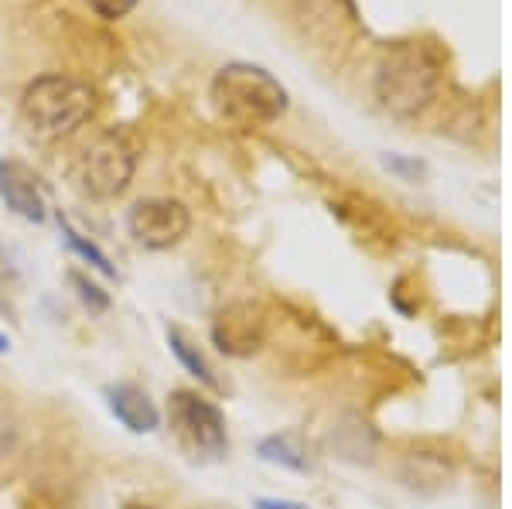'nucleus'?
<instances>
[{"label":"nucleus","instance_id":"obj_2","mask_svg":"<svg viewBox=\"0 0 512 509\" xmlns=\"http://www.w3.org/2000/svg\"><path fill=\"white\" fill-rule=\"evenodd\" d=\"M441 86V59L424 41H400L376 69V100L393 117H417Z\"/></svg>","mask_w":512,"mask_h":509},{"label":"nucleus","instance_id":"obj_14","mask_svg":"<svg viewBox=\"0 0 512 509\" xmlns=\"http://www.w3.org/2000/svg\"><path fill=\"white\" fill-rule=\"evenodd\" d=\"M86 4H89V11H93L96 18L120 21V18H127V14L134 11L137 0H86Z\"/></svg>","mask_w":512,"mask_h":509},{"label":"nucleus","instance_id":"obj_12","mask_svg":"<svg viewBox=\"0 0 512 509\" xmlns=\"http://www.w3.org/2000/svg\"><path fill=\"white\" fill-rule=\"evenodd\" d=\"M59 223H62L65 243H69V246H72V250H76V253H79V257H82V260H89V264H93V267L99 270V274H106V277H117V270H113V264H110V260H106V253H103V250H99V246H96V243L82 240V236H79V233H76V229H72L69 223H65V219H59Z\"/></svg>","mask_w":512,"mask_h":509},{"label":"nucleus","instance_id":"obj_7","mask_svg":"<svg viewBox=\"0 0 512 509\" xmlns=\"http://www.w3.org/2000/svg\"><path fill=\"white\" fill-rule=\"evenodd\" d=\"M212 342H216L219 352L236 359H246L253 352L263 349L267 342V318H263V308L253 305V301H233L212 318Z\"/></svg>","mask_w":512,"mask_h":509},{"label":"nucleus","instance_id":"obj_8","mask_svg":"<svg viewBox=\"0 0 512 509\" xmlns=\"http://www.w3.org/2000/svg\"><path fill=\"white\" fill-rule=\"evenodd\" d=\"M0 199L14 216L28 223H45V195H41L38 175L21 161H0Z\"/></svg>","mask_w":512,"mask_h":509},{"label":"nucleus","instance_id":"obj_9","mask_svg":"<svg viewBox=\"0 0 512 509\" xmlns=\"http://www.w3.org/2000/svg\"><path fill=\"white\" fill-rule=\"evenodd\" d=\"M106 407L130 434H154L161 428L158 404L137 383H113V387H106Z\"/></svg>","mask_w":512,"mask_h":509},{"label":"nucleus","instance_id":"obj_3","mask_svg":"<svg viewBox=\"0 0 512 509\" xmlns=\"http://www.w3.org/2000/svg\"><path fill=\"white\" fill-rule=\"evenodd\" d=\"M216 110L239 127H267L287 110V89L253 62H229L212 76Z\"/></svg>","mask_w":512,"mask_h":509},{"label":"nucleus","instance_id":"obj_10","mask_svg":"<svg viewBox=\"0 0 512 509\" xmlns=\"http://www.w3.org/2000/svg\"><path fill=\"white\" fill-rule=\"evenodd\" d=\"M260 458L270 465H280V469L291 472H311V458L308 448L301 445L297 434H270V438L260 441Z\"/></svg>","mask_w":512,"mask_h":509},{"label":"nucleus","instance_id":"obj_5","mask_svg":"<svg viewBox=\"0 0 512 509\" xmlns=\"http://www.w3.org/2000/svg\"><path fill=\"white\" fill-rule=\"evenodd\" d=\"M137 171V154L120 130H103L93 144L86 147L79 164V178L93 199H117L130 188Z\"/></svg>","mask_w":512,"mask_h":509},{"label":"nucleus","instance_id":"obj_11","mask_svg":"<svg viewBox=\"0 0 512 509\" xmlns=\"http://www.w3.org/2000/svg\"><path fill=\"white\" fill-rule=\"evenodd\" d=\"M168 346H171V352H175L178 363L185 366L198 383H205V387H212V390L219 387V380H216V373H212L209 359L202 356V349H198L195 342L188 339L185 332H181V328H168Z\"/></svg>","mask_w":512,"mask_h":509},{"label":"nucleus","instance_id":"obj_4","mask_svg":"<svg viewBox=\"0 0 512 509\" xmlns=\"http://www.w3.org/2000/svg\"><path fill=\"white\" fill-rule=\"evenodd\" d=\"M171 428H175L178 441L185 445V451H192L195 458H209L219 462L229 451V434H226V417L222 410L205 400L195 390H175L171 393Z\"/></svg>","mask_w":512,"mask_h":509},{"label":"nucleus","instance_id":"obj_13","mask_svg":"<svg viewBox=\"0 0 512 509\" xmlns=\"http://www.w3.org/2000/svg\"><path fill=\"white\" fill-rule=\"evenodd\" d=\"M69 284L76 287L79 301H82V305H86L89 311H106V308H110V294H106L99 284L89 281V277H82V274H69Z\"/></svg>","mask_w":512,"mask_h":509},{"label":"nucleus","instance_id":"obj_16","mask_svg":"<svg viewBox=\"0 0 512 509\" xmlns=\"http://www.w3.org/2000/svg\"><path fill=\"white\" fill-rule=\"evenodd\" d=\"M253 506L256 509H311V506H304V503H294V499H270V496L256 499Z\"/></svg>","mask_w":512,"mask_h":509},{"label":"nucleus","instance_id":"obj_17","mask_svg":"<svg viewBox=\"0 0 512 509\" xmlns=\"http://www.w3.org/2000/svg\"><path fill=\"white\" fill-rule=\"evenodd\" d=\"M123 509H164V506H151V503H127Z\"/></svg>","mask_w":512,"mask_h":509},{"label":"nucleus","instance_id":"obj_15","mask_svg":"<svg viewBox=\"0 0 512 509\" xmlns=\"http://www.w3.org/2000/svg\"><path fill=\"white\" fill-rule=\"evenodd\" d=\"M14 448H18V428L7 417H0V465L14 455Z\"/></svg>","mask_w":512,"mask_h":509},{"label":"nucleus","instance_id":"obj_6","mask_svg":"<svg viewBox=\"0 0 512 509\" xmlns=\"http://www.w3.org/2000/svg\"><path fill=\"white\" fill-rule=\"evenodd\" d=\"M188 229H192V212L178 199H140L127 212V233L134 236L137 246L154 253L178 246Z\"/></svg>","mask_w":512,"mask_h":509},{"label":"nucleus","instance_id":"obj_1","mask_svg":"<svg viewBox=\"0 0 512 509\" xmlns=\"http://www.w3.org/2000/svg\"><path fill=\"white\" fill-rule=\"evenodd\" d=\"M96 89L76 76L48 72L21 93V123L38 141H62L96 113Z\"/></svg>","mask_w":512,"mask_h":509}]
</instances>
